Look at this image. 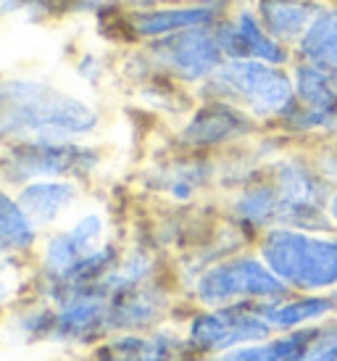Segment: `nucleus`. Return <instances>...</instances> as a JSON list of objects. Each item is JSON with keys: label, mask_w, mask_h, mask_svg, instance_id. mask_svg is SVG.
<instances>
[{"label": "nucleus", "mask_w": 337, "mask_h": 361, "mask_svg": "<svg viewBox=\"0 0 337 361\" xmlns=\"http://www.w3.org/2000/svg\"><path fill=\"white\" fill-rule=\"evenodd\" d=\"M6 295H8V288H6V282L0 280V301H6Z\"/></svg>", "instance_id": "nucleus-26"}, {"label": "nucleus", "mask_w": 337, "mask_h": 361, "mask_svg": "<svg viewBox=\"0 0 337 361\" xmlns=\"http://www.w3.org/2000/svg\"><path fill=\"white\" fill-rule=\"evenodd\" d=\"M100 153L74 140H40L11 145L8 156L0 164V174L8 182L63 180L87 177L98 166Z\"/></svg>", "instance_id": "nucleus-8"}, {"label": "nucleus", "mask_w": 337, "mask_h": 361, "mask_svg": "<svg viewBox=\"0 0 337 361\" xmlns=\"http://www.w3.org/2000/svg\"><path fill=\"white\" fill-rule=\"evenodd\" d=\"M258 256L295 293L337 290V230L274 227L256 240Z\"/></svg>", "instance_id": "nucleus-3"}, {"label": "nucleus", "mask_w": 337, "mask_h": 361, "mask_svg": "<svg viewBox=\"0 0 337 361\" xmlns=\"http://www.w3.org/2000/svg\"><path fill=\"white\" fill-rule=\"evenodd\" d=\"M211 177H214V164L211 161H190V164L171 169L166 180V192L177 201H190L203 185H209Z\"/></svg>", "instance_id": "nucleus-21"}, {"label": "nucleus", "mask_w": 337, "mask_h": 361, "mask_svg": "<svg viewBox=\"0 0 337 361\" xmlns=\"http://www.w3.org/2000/svg\"><path fill=\"white\" fill-rule=\"evenodd\" d=\"M227 211L229 224L253 243L266 230L282 227V201L274 185L264 177V171L253 180L238 185V190L229 198Z\"/></svg>", "instance_id": "nucleus-12"}, {"label": "nucleus", "mask_w": 337, "mask_h": 361, "mask_svg": "<svg viewBox=\"0 0 337 361\" xmlns=\"http://www.w3.org/2000/svg\"><path fill=\"white\" fill-rule=\"evenodd\" d=\"M335 77H337V74H335Z\"/></svg>", "instance_id": "nucleus-30"}, {"label": "nucleus", "mask_w": 337, "mask_h": 361, "mask_svg": "<svg viewBox=\"0 0 337 361\" xmlns=\"http://www.w3.org/2000/svg\"><path fill=\"white\" fill-rule=\"evenodd\" d=\"M290 74H293V87H295L298 106L319 109V111L337 109V77L332 71L321 69L317 63L295 59L290 63Z\"/></svg>", "instance_id": "nucleus-19"}, {"label": "nucleus", "mask_w": 337, "mask_h": 361, "mask_svg": "<svg viewBox=\"0 0 337 361\" xmlns=\"http://www.w3.org/2000/svg\"><path fill=\"white\" fill-rule=\"evenodd\" d=\"M195 301L206 309L214 306H266L288 295V285L279 280L258 251H235L203 267L192 285Z\"/></svg>", "instance_id": "nucleus-6"}, {"label": "nucleus", "mask_w": 337, "mask_h": 361, "mask_svg": "<svg viewBox=\"0 0 337 361\" xmlns=\"http://www.w3.org/2000/svg\"><path fill=\"white\" fill-rule=\"evenodd\" d=\"M261 132L266 130L243 109L227 101L203 98V103L192 111L190 121L179 132V142L192 151H211V148L245 142Z\"/></svg>", "instance_id": "nucleus-11"}, {"label": "nucleus", "mask_w": 337, "mask_h": 361, "mask_svg": "<svg viewBox=\"0 0 337 361\" xmlns=\"http://www.w3.org/2000/svg\"><path fill=\"white\" fill-rule=\"evenodd\" d=\"M200 98L232 103L250 114L264 130H277L298 103L290 66L253 59L224 61L221 69L200 85Z\"/></svg>", "instance_id": "nucleus-2"}, {"label": "nucleus", "mask_w": 337, "mask_h": 361, "mask_svg": "<svg viewBox=\"0 0 337 361\" xmlns=\"http://www.w3.org/2000/svg\"><path fill=\"white\" fill-rule=\"evenodd\" d=\"M37 227L24 214L16 198H11L6 190H0V256L21 253L32 248L37 238Z\"/></svg>", "instance_id": "nucleus-20"}, {"label": "nucleus", "mask_w": 337, "mask_h": 361, "mask_svg": "<svg viewBox=\"0 0 337 361\" xmlns=\"http://www.w3.org/2000/svg\"><path fill=\"white\" fill-rule=\"evenodd\" d=\"M198 361H245V359H240L235 351H229V353H221V356H203Z\"/></svg>", "instance_id": "nucleus-24"}, {"label": "nucleus", "mask_w": 337, "mask_h": 361, "mask_svg": "<svg viewBox=\"0 0 337 361\" xmlns=\"http://www.w3.org/2000/svg\"><path fill=\"white\" fill-rule=\"evenodd\" d=\"M327 211H329V219H332V224H335V230H337V188L332 190V195H329Z\"/></svg>", "instance_id": "nucleus-23"}, {"label": "nucleus", "mask_w": 337, "mask_h": 361, "mask_svg": "<svg viewBox=\"0 0 337 361\" xmlns=\"http://www.w3.org/2000/svg\"><path fill=\"white\" fill-rule=\"evenodd\" d=\"M269 327L274 332H293L317 327L337 314V303L332 293H295L290 290L279 301L261 306Z\"/></svg>", "instance_id": "nucleus-14"}, {"label": "nucleus", "mask_w": 337, "mask_h": 361, "mask_svg": "<svg viewBox=\"0 0 337 361\" xmlns=\"http://www.w3.org/2000/svg\"><path fill=\"white\" fill-rule=\"evenodd\" d=\"M132 6H140V8H153L156 3H164V0H129Z\"/></svg>", "instance_id": "nucleus-25"}, {"label": "nucleus", "mask_w": 337, "mask_h": 361, "mask_svg": "<svg viewBox=\"0 0 337 361\" xmlns=\"http://www.w3.org/2000/svg\"><path fill=\"white\" fill-rule=\"evenodd\" d=\"M314 3H329V0H314Z\"/></svg>", "instance_id": "nucleus-27"}, {"label": "nucleus", "mask_w": 337, "mask_h": 361, "mask_svg": "<svg viewBox=\"0 0 337 361\" xmlns=\"http://www.w3.org/2000/svg\"><path fill=\"white\" fill-rule=\"evenodd\" d=\"M224 3H229V0H224Z\"/></svg>", "instance_id": "nucleus-29"}, {"label": "nucleus", "mask_w": 337, "mask_h": 361, "mask_svg": "<svg viewBox=\"0 0 337 361\" xmlns=\"http://www.w3.org/2000/svg\"><path fill=\"white\" fill-rule=\"evenodd\" d=\"M266 177L282 201V227L295 230H332L329 195L335 185L321 174L317 161L303 145H288L264 164Z\"/></svg>", "instance_id": "nucleus-4"}, {"label": "nucleus", "mask_w": 337, "mask_h": 361, "mask_svg": "<svg viewBox=\"0 0 337 361\" xmlns=\"http://www.w3.org/2000/svg\"><path fill=\"white\" fill-rule=\"evenodd\" d=\"M77 198V185L69 180H35L19 190L16 201L35 227H45L59 219Z\"/></svg>", "instance_id": "nucleus-17"}, {"label": "nucleus", "mask_w": 337, "mask_h": 361, "mask_svg": "<svg viewBox=\"0 0 337 361\" xmlns=\"http://www.w3.org/2000/svg\"><path fill=\"white\" fill-rule=\"evenodd\" d=\"M298 61L317 63L337 74V0L321 3L314 21L293 48Z\"/></svg>", "instance_id": "nucleus-16"}, {"label": "nucleus", "mask_w": 337, "mask_h": 361, "mask_svg": "<svg viewBox=\"0 0 337 361\" xmlns=\"http://www.w3.org/2000/svg\"><path fill=\"white\" fill-rule=\"evenodd\" d=\"M179 353H190L188 341H177L168 332L159 335H124L103 345L98 361H179Z\"/></svg>", "instance_id": "nucleus-18"}, {"label": "nucleus", "mask_w": 337, "mask_h": 361, "mask_svg": "<svg viewBox=\"0 0 337 361\" xmlns=\"http://www.w3.org/2000/svg\"><path fill=\"white\" fill-rule=\"evenodd\" d=\"M229 3L224 0H192L185 6H159L145 8L132 16V30L137 37H166L174 32L195 30V27H214L224 13Z\"/></svg>", "instance_id": "nucleus-13"}, {"label": "nucleus", "mask_w": 337, "mask_h": 361, "mask_svg": "<svg viewBox=\"0 0 337 361\" xmlns=\"http://www.w3.org/2000/svg\"><path fill=\"white\" fill-rule=\"evenodd\" d=\"M98 127L87 103L40 80H0V140H74Z\"/></svg>", "instance_id": "nucleus-1"}, {"label": "nucleus", "mask_w": 337, "mask_h": 361, "mask_svg": "<svg viewBox=\"0 0 337 361\" xmlns=\"http://www.w3.org/2000/svg\"><path fill=\"white\" fill-rule=\"evenodd\" d=\"M332 298H335V303H337V290H335V293H332Z\"/></svg>", "instance_id": "nucleus-28"}, {"label": "nucleus", "mask_w": 337, "mask_h": 361, "mask_svg": "<svg viewBox=\"0 0 337 361\" xmlns=\"http://www.w3.org/2000/svg\"><path fill=\"white\" fill-rule=\"evenodd\" d=\"M214 35L227 61L253 59L277 66H290L295 61L293 48L269 35L250 3H240L235 8L229 6L227 13L214 24Z\"/></svg>", "instance_id": "nucleus-10"}, {"label": "nucleus", "mask_w": 337, "mask_h": 361, "mask_svg": "<svg viewBox=\"0 0 337 361\" xmlns=\"http://www.w3.org/2000/svg\"><path fill=\"white\" fill-rule=\"evenodd\" d=\"M250 6L271 37L295 48V42L303 37V32L314 21L321 3H314V0H250Z\"/></svg>", "instance_id": "nucleus-15"}, {"label": "nucleus", "mask_w": 337, "mask_h": 361, "mask_svg": "<svg viewBox=\"0 0 337 361\" xmlns=\"http://www.w3.org/2000/svg\"><path fill=\"white\" fill-rule=\"evenodd\" d=\"M308 151H311V156L317 161V166L321 169V174L337 188V140L319 142V145L308 148Z\"/></svg>", "instance_id": "nucleus-22"}, {"label": "nucleus", "mask_w": 337, "mask_h": 361, "mask_svg": "<svg viewBox=\"0 0 337 361\" xmlns=\"http://www.w3.org/2000/svg\"><path fill=\"white\" fill-rule=\"evenodd\" d=\"M145 56L150 66H156L164 77L198 87L209 82L227 61L214 35V27H195L166 37H156L148 42Z\"/></svg>", "instance_id": "nucleus-9"}, {"label": "nucleus", "mask_w": 337, "mask_h": 361, "mask_svg": "<svg viewBox=\"0 0 337 361\" xmlns=\"http://www.w3.org/2000/svg\"><path fill=\"white\" fill-rule=\"evenodd\" d=\"M274 335L261 306L235 303V306H214L203 309L188 322V348L195 356H221L235 348L250 345Z\"/></svg>", "instance_id": "nucleus-7"}, {"label": "nucleus", "mask_w": 337, "mask_h": 361, "mask_svg": "<svg viewBox=\"0 0 337 361\" xmlns=\"http://www.w3.org/2000/svg\"><path fill=\"white\" fill-rule=\"evenodd\" d=\"M103 235L106 221L98 214H87L74 227L50 238L42 251V271L50 295L103 280L119 264L116 245L103 240Z\"/></svg>", "instance_id": "nucleus-5"}]
</instances>
